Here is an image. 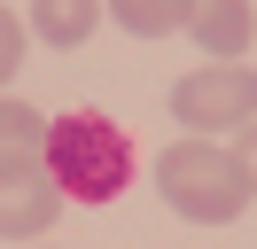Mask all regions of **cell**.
I'll return each instance as SVG.
<instances>
[{
    "label": "cell",
    "mask_w": 257,
    "mask_h": 249,
    "mask_svg": "<svg viewBox=\"0 0 257 249\" xmlns=\"http://www.w3.org/2000/svg\"><path fill=\"white\" fill-rule=\"evenodd\" d=\"M39 164H47V179L63 187L70 202H117L133 187V140L117 133L101 109H70V117H47Z\"/></svg>",
    "instance_id": "cell-1"
},
{
    "label": "cell",
    "mask_w": 257,
    "mask_h": 249,
    "mask_svg": "<svg viewBox=\"0 0 257 249\" xmlns=\"http://www.w3.org/2000/svg\"><path fill=\"white\" fill-rule=\"evenodd\" d=\"M156 195L187 226H234L249 210V179H241V164H234L226 140H172L156 156Z\"/></svg>",
    "instance_id": "cell-2"
},
{
    "label": "cell",
    "mask_w": 257,
    "mask_h": 249,
    "mask_svg": "<svg viewBox=\"0 0 257 249\" xmlns=\"http://www.w3.org/2000/svg\"><path fill=\"white\" fill-rule=\"evenodd\" d=\"M172 117L187 125V140H218L257 125V70L249 62H203L172 86Z\"/></svg>",
    "instance_id": "cell-3"
},
{
    "label": "cell",
    "mask_w": 257,
    "mask_h": 249,
    "mask_svg": "<svg viewBox=\"0 0 257 249\" xmlns=\"http://www.w3.org/2000/svg\"><path fill=\"white\" fill-rule=\"evenodd\" d=\"M63 210V187L47 179L39 156H16V164H0V241H39Z\"/></svg>",
    "instance_id": "cell-4"
},
{
    "label": "cell",
    "mask_w": 257,
    "mask_h": 249,
    "mask_svg": "<svg viewBox=\"0 0 257 249\" xmlns=\"http://www.w3.org/2000/svg\"><path fill=\"white\" fill-rule=\"evenodd\" d=\"M187 39L210 62H241L257 39V8L249 0H187Z\"/></svg>",
    "instance_id": "cell-5"
},
{
    "label": "cell",
    "mask_w": 257,
    "mask_h": 249,
    "mask_svg": "<svg viewBox=\"0 0 257 249\" xmlns=\"http://www.w3.org/2000/svg\"><path fill=\"white\" fill-rule=\"evenodd\" d=\"M101 16H109L101 0H32V16H24V31H39L47 47H86Z\"/></svg>",
    "instance_id": "cell-6"
},
{
    "label": "cell",
    "mask_w": 257,
    "mask_h": 249,
    "mask_svg": "<svg viewBox=\"0 0 257 249\" xmlns=\"http://www.w3.org/2000/svg\"><path fill=\"white\" fill-rule=\"evenodd\" d=\"M101 8H109L133 39H172V31H187V0H101Z\"/></svg>",
    "instance_id": "cell-7"
},
{
    "label": "cell",
    "mask_w": 257,
    "mask_h": 249,
    "mask_svg": "<svg viewBox=\"0 0 257 249\" xmlns=\"http://www.w3.org/2000/svg\"><path fill=\"white\" fill-rule=\"evenodd\" d=\"M47 148V117L16 93H0V164H16V156H39Z\"/></svg>",
    "instance_id": "cell-8"
},
{
    "label": "cell",
    "mask_w": 257,
    "mask_h": 249,
    "mask_svg": "<svg viewBox=\"0 0 257 249\" xmlns=\"http://www.w3.org/2000/svg\"><path fill=\"white\" fill-rule=\"evenodd\" d=\"M24 39H32V31H24V16H16V8H0V86L24 70Z\"/></svg>",
    "instance_id": "cell-9"
},
{
    "label": "cell",
    "mask_w": 257,
    "mask_h": 249,
    "mask_svg": "<svg viewBox=\"0 0 257 249\" xmlns=\"http://www.w3.org/2000/svg\"><path fill=\"white\" fill-rule=\"evenodd\" d=\"M234 164H241V179H249V195H257V125L234 133Z\"/></svg>",
    "instance_id": "cell-10"
}]
</instances>
